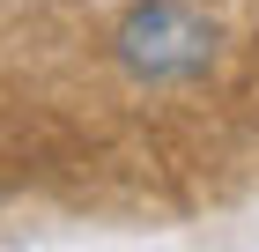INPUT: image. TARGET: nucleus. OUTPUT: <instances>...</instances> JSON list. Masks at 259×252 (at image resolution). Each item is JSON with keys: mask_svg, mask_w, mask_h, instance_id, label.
<instances>
[{"mask_svg": "<svg viewBox=\"0 0 259 252\" xmlns=\"http://www.w3.org/2000/svg\"><path fill=\"white\" fill-rule=\"evenodd\" d=\"M222 15L207 0H134L111 30V59L141 89H185L222 67Z\"/></svg>", "mask_w": 259, "mask_h": 252, "instance_id": "1", "label": "nucleus"}]
</instances>
